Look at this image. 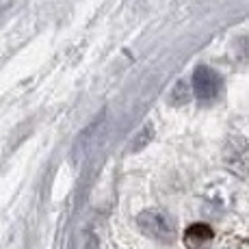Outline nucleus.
Wrapping results in <instances>:
<instances>
[{
    "label": "nucleus",
    "mask_w": 249,
    "mask_h": 249,
    "mask_svg": "<svg viewBox=\"0 0 249 249\" xmlns=\"http://www.w3.org/2000/svg\"><path fill=\"white\" fill-rule=\"evenodd\" d=\"M137 226L145 236L156 238L160 243H171L176 238V223L165 210L150 208L137 217Z\"/></svg>",
    "instance_id": "1"
},
{
    "label": "nucleus",
    "mask_w": 249,
    "mask_h": 249,
    "mask_svg": "<svg viewBox=\"0 0 249 249\" xmlns=\"http://www.w3.org/2000/svg\"><path fill=\"white\" fill-rule=\"evenodd\" d=\"M223 162L234 176L249 178V143L241 135H230L223 147Z\"/></svg>",
    "instance_id": "2"
},
{
    "label": "nucleus",
    "mask_w": 249,
    "mask_h": 249,
    "mask_svg": "<svg viewBox=\"0 0 249 249\" xmlns=\"http://www.w3.org/2000/svg\"><path fill=\"white\" fill-rule=\"evenodd\" d=\"M221 89V76L208 65H197L193 71V91L202 104H210L217 100Z\"/></svg>",
    "instance_id": "3"
},
{
    "label": "nucleus",
    "mask_w": 249,
    "mask_h": 249,
    "mask_svg": "<svg viewBox=\"0 0 249 249\" xmlns=\"http://www.w3.org/2000/svg\"><path fill=\"white\" fill-rule=\"evenodd\" d=\"M214 232L210 226L206 223H193V226L186 228L184 232V245L189 249H206L213 241Z\"/></svg>",
    "instance_id": "4"
},
{
    "label": "nucleus",
    "mask_w": 249,
    "mask_h": 249,
    "mask_svg": "<svg viewBox=\"0 0 249 249\" xmlns=\"http://www.w3.org/2000/svg\"><path fill=\"white\" fill-rule=\"evenodd\" d=\"M171 102L174 104H186L189 102V87L184 85V80H178V83H176L174 91H171Z\"/></svg>",
    "instance_id": "5"
},
{
    "label": "nucleus",
    "mask_w": 249,
    "mask_h": 249,
    "mask_svg": "<svg viewBox=\"0 0 249 249\" xmlns=\"http://www.w3.org/2000/svg\"><path fill=\"white\" fill-rule=\"evenodd\" d=\"M150 139H152V128H150V126H145V128H143V130H141V132H139L137 141H135V143H132V145H130V150H132V152L141 150V147H143V145H145V143H147V141H150Z\"/></svg>",
    "instance_id": "6"
}]
</instances>
